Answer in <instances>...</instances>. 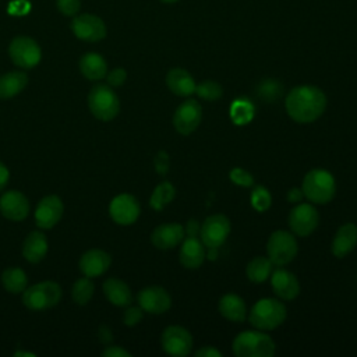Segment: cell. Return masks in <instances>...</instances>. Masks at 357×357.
I'll return each mask as SVG.
<instances>
[{
  "instance_id": "obj_1",
  "label": "cell",
  "mask_w": 357,
  "mask_h": 357,
  "mask_svg": "<svg viewBox=\"0 0 357 357\" xmlns=\"http://www.w3.org/2000/svg\"><path fill=\"white\" fill-rule=\"evenodd\" d=\"M286 112L291 120L300 124L312 123L326 109V96L315 85H298L289 91L284 100Z\"/></svg>"
},
{
  "instance_id": "obj_2",
  "label": "cell",
  "mask_w": 357,
  "mask_h": 357,
  "mask_svg": "<svg viewBox=\"0 0 357 357\" xmlns=\"http://www.w3.org/2000/svg\"><path fill=\"white\" fill-rule=\"evenodd\" d=\"M304 197L314 204H328L336 192V181L331 172L325 169H311L303 180Z\"/></svg>"
},
{
  "instance_id": "obj_3",
  "label": "cell",
  "mask_w": 357,
  "mask_h": 357,
  "mask_svg": "<svg viewBox=\"0 0 357 357\" xmlns=\"http://www.w3.org/2000/svg\"><path fill=\"white\" fill-rule=\"evenodd\" d=\"M287 310L284 304L276 298H261L258 300L248 315L250 324L259 331H272L283 324L286 319Z\"/></svg>"
},
{
  "instance_id": "obj_4",
  "label": "cell",
  "mask_w": 357,
  "mask_h": 357,
  "mask_svg": "<svg viewBox=\"0 0 357 357\" xmlns=\"http://www.w3.org/2000/svg\"><path fill=\"white\" fill-rule=\"evenodd\" d=\"M237 357H271L275 354L273 339L262 331H244L233 340Z\"/></svg>"
},
{
  "instance_id": "obj_5",
  "label": "cell",
  "mask_w": 357,
  "mask_h": 357,
  "mask_svg": "<svg viewBox=\"0 0 357 357\" xmlns=\"http://www.w3.org/2000/svg\"><path fill=\"white\" fill-rule=\"evenodd\" d=\"M88 107L96 119L109 121L119 114L120 100L110 85L98 84L88 93Z\"/></svg>"
},
{
  "instance_id": "obj_6",
  "label": "cell",
  "mask_w": 357,
  "mask_h": 357,
  "mask_svg": "<svg viewBox=\"0 0 357 357\" xmlns=\"http://www.w3.org/2000/svg\"><path fill=\"white\" fill-rule=\"evenodd\" d=\"M61 298V287L52 280L36 283L22 291V303L33 311L54 307Z\"/></svg>"
},
{
  "instance_id": "obj_7",
  "label": "cell",
  "mask_w": 357,
  "mask_h": 357,
  "mask_svg": "<svg viewBox=\"0 0 357 357\" xmlns=\"http://www.w3.org/2000/svg\"><path fill=\"white\" fill-rule=\"evenodd\" d=\"M298 251V245L293 233L286 230L273 231L266 243L268 258L273 265L283 266L291 262Z\"/></svg>"
},
{
  "instance_id": "obj_8",
  "label": "cell",
  "mask_w": 357,
  "mask_h": 357,
  "mask_svg": "<svg viewBox=\"0 0 357 357\" xmlns=\"http://www.w3.org/2000/svg\"><path fill=\"white\" fill-rule=\"evenodd\" d=\"M8 56L21 68H33L39 64L42 52L36 40L29 36H17L10 42Z\"/></svg>"
},
{
  "instance_id": "obj_9",
  "label": "cell",
  "mask_w": 357,
  "mask_h": 357,
  "mask_svg": "<svg viewBox=\"0 0 357 357\" xmlns=\"http://www.w3.org/2000/svg\"><path fill=\"white\" fill-rule=\"evenodd\" d=\"M160 343L162 349L174 357L188 356L192 350V336L180 325L167 326L162 333Z\"/></svg>"
},
{
  "instance_id": "obj_10",
  "label": "cell",
  "mask_w": 357,
  "mask_h": 357,
  "mask_svg": "<svg viewBox=\"0 0 357 357\" xmlns=\"http://www.w3.org/2000/svg\"><path fill=\"white\" fill-rule=\"evenodd\" d=\"M230 234V220L222 213L208 216L201 225L199 236L205 247L219 248Z\"/></svg>"
},
{
  "instance_id": "obj_11",
  "label": "cell",
  "mask_w": 357,
  "mask_h": 357,
  "mask_svg": "<svg viewBox=\"0 0 357 357\" xmlns=\"http://www.w3.org/2000/svg\"><path fill=\"white\" fill-rule=\"evenodd\" d=\"M202 119V107L198 100L187 99L176 109L173 114V126L181 135L194 132Z\"/></svg>"
},
{
  "instance_id": "obj_12",
  "label": "cell",
  "mask_w": 357,
  "mask_h": 357,
  "mask_svg": "<svg viewBox=\"0 0 357 357\" xmlns=\"http://www.w3.org/2000/svg\"><path fill=\"white\" fill-rule=\"evenodd\" d=\"M319 223L318 211L311 204H297L289 213V226L293 234L310 236Z\"/></svg>"
},
{
  "instance_id": "obj_13",
  "label": "cell",
  "mask_w": 357,
  "mask_h": 357,
  "mask_svg": "<svg viewBox=\"0 0 357 357\" xmlns=\"http://www.w3.org/2000/svg\"><path fill=\"white\" fill-rule=\"evenodd\" d=\"M73 33L85 42H98L106 36L105 22L93 14L74 15L71 21Z\"/></svg>"
},
{
  "instance_id": "obj_14",
  "label": "cell",
  "mask_w": 357,
  "mask_h": 357,
  "mask_svg": "<svg viewBox=\"0 0 357 357\" xmlns=\"http://www.w3.org/2000/svg\"><path fill=\"white\" fill-rule=\"evenodd\" d=\"M141 208L137 198L131 194H120L114 197L109 205L110 218L123 226L132 225L139 216Z\"/></svg>"
},
{
  "instance_id": "obj_15",
  "label": "cell",
  "mask_w": 357,
  "mask_h": 357,
  "mask_svg": "<svg viewBox=\"0 0 357 357\" xmlns=\"http://www.w3.org/2000/svg\"><path fill=\"white\" fill-rule=\"evenodd\" d=\"M139 307L149 314H163L172 307L170 294L160 286H148L137 296Z\"/></svg>"
},
{
  "instance_id": "obj_16",
  "label": "cell",
  "mask_w": 357,
  "mask_h": 357,
  "mask_svg": "<svg viewBox=\"0 0 357 357\" xmlns=\"http://www.w3.org/2000/svg\"><path fill=\"white\" fill-rule=\"evenodd\" d=\"M64 205L57 195L43 197L35 211V222L40 229H52L63 216Z\"/></svg>"
},
{
  "instance_id": "obj_17",
  "label": "cell",
  "mask_w": 357,
  "mask_h": 357,
  "mask_svg": "<svg viewBox=\"0 0 357 357\" xmlns=\"http://www.w3.org/2000/svg\"><path fill=\"white\" fill-rule=\"evenodd\" d=\"M0 212L4 218L20 222L28 216L29 202L22 192L17 190H10L4 192L0 198Z\"/></svg>"
},
{
  "instance_id": "obj_18",
  "label": "cell",
  "mask_w": 357,
  "mask_h": 357,
  "mask_svg": "<svg viewBox=\"0 0 357 357\" xmlns=\"http://www.w3.org/2000/svg\"><path fill=\"white\" fill-rule=\"evenodd\" d=\"M269 279H271V286L279 298L290 301L298 296L300 283L296 275H293L291 272L286 269H276V271H272Z\"/></svg>"
},
{
  "instance_id": "obj_19",
  "label": "cell",
  "mask_w": 357,
  "mask_h": 357,
  "mask_svg": "<svg viewBox=\"0 0 357 357\" xmlns=\"http://www.w3.org/2000/svg\"><path fill=\"white\" fill-rule=\"evenodd\" d=\"M184 238V227L180 223H163L155 227L151 234L152 244L159 250H170L181 244Z\"/></svg>"
},
{
  "instance_id": "obj_20",
  "label": "cell",
  "mask_w": 357,
  "mask_h": 357,
  "mask_svg": "<svg viewBox=\"0 0 357 357\" xmlns=\"http://www.w3.org/2000/svg\"><path fill=\"white\" fill-rule=\"evenodd\" d=\"M205 258H206V251L201 240L190 236H187V238H183L178 259L184 268L197 269L204 264Z\"/></svg>"
},
{
  "instance_id": "obj_21",
  "label": "cell",
  "mask_w": 357,
  "mask_h": 357,
  "mask_svg": "<svg viewBox=\"0 0 357 357\" xmlns=\"http://www.w3.org/2000/svg\"><path fill=\"white\" fill-rule=\"evenodd\" d=\"M112 264V257L103 250H89L79 258V269L88 278L105 273Z\"/></svg>"
},
{
  "instance_id": "obj_22",
  "label": "cell",
  "mask_w": 357,
  "mask_h": 357,
  "mask_svg": "<svg viewBox=\"0 0 357 357\" xmlns=\"http://www.w3.org/2000/svg\"><path fill=\"white\" fill-rule=\"evenodd\" d=\"M357 245V226L354 223H344L340 226L332 241V254L336 258H344Z\"/></svg>"
},
{
  "instance_id": "obj_23",
  "label": "cell",
  "mask_w": 357,
  "mask_h": 357,
  "mask_svg": "<svg viewBox=\"0 0 357 357\" xmlns=\"http://www.w3.org/2000/svg\"><path fill=\"white\" fill-rule=\"evenodd\" d=\"M166 85L177 96H190L195 93V81L184 68H172L166 75Z\"/></svg>"
},
{
  "instance_id": "obj_24",
  "label": "cell",
  "mask_w": 357,
  "mask_h": 357,
  "mask_svg": "<svg viewBox=\"0 0 357 357\" xmlns=\"http://www.w3.org/2000/svg\"><path fill=\"white\" fill-rule=\"evenodd\" d=\"M47 252L46 236L40 231H31L22 244V255L31 264L40 262Z\"/></svg>"
},
{
  "instance_id": "obj_25",
  "label": "cell",
  "mask_w": 357,
  "mask_h": 357,
  "mask_svg": "<svg viewBox=\"0 0 357 357\" xmlns=\"http://www.w3.org/2000/svg\"><path fill=\"white\" fill-rule=\"evenodd\" d=\"M103 293L106 298L117 307H127L132 301V294L128 284L117 278H110L105 280Z\"/></svg>"
},
{
  "instance_id": "obj_26",
  "label": "cell",
  "mask_w": 357,
  "mask_h": 357,
  "mask_svg": "<svg viewBox=\"0 0 357 357\" xmlns=\"http://www.w3.org/2000/svg\"><path fill=\"white\" fill-rule=\"evenodd\" d=\"M219 312L222 314V317H225L229 321L233 322H243L247 317V307L244 300L233 293L225 294L220 300H219Z\"/></svg>"
},
{
  "instance_id": "obj_27",
  "label": "cell",
  "mask_w": 357,
  "mask_h": 357,
  "mask_svg": "<svg viewBox=\"0 0 357 357\" xmlns=\"http://www.w3.org/2000/svg\"><path fill=\"white\" fill-rule=\"evenodd\" d=\"M79 70L86 79L99 81L106 77L107 64L100 54L89 52L79 59Z\"/></svg>"
},
{
  "instance_id": "obj_28",
  "label": "cell",
  "mask_w": 357,
  "mask_h": 357,
  "mask_svg": "<svg viewBox=\"0 0 357 357\" xmlns=\"http://www.w3.org/2000/svg\"><path fill=\"white\" fill-rule=\"evenodd\" d=\"M28 84V75L24 71H10L0 75V99H10L18 95Z\"/></svg>"
},
{
  "instance_id": "obj_29",
  "label": "cell",
  "mask_w": 357,
  "mask_h": 357,
  "mask_svg": "<svg viewBox=\"0 0 357 357\" xmlns=\"http://www.w3.org/2000/svg\"><path fill=\"white\" fill-rule=\"evenodd\" d=\"M272 266H273V264L271 262L269 258L255 257L248 262V265L245 268L247 278L252 283H264L266 279H269V276L273 271Z\"/></svg>"
},
{
  "instance_id": "obj_30",
  "label": "cell",
  "mask_w": 357,
  "mask_h": 357,
  "mask_svg": "<svg viewBox=\"0 0 357 357\" xmlns=\"http://www.w3.org/2000/svg\"><path fill=\"white\" fill-rule=\"evenodd\" d=\"M1 283L4 286V289L10 293H22L26 289V275L21 268L13 266V268H7L4 269V272L1 273Z\"/></svg>"
},
{
  "instance_id": "obj_31",
  "label": "cell",
  "mask_w": 357,
  "mask_h": 357,
  "mask_svg": "<svg viewBox=\"0 0 357 357\" xmlns=\"http://www.w3.org/2000/svg\"><path fill=\"white\" fill-rule=\"evenodd\" d=\"M254 117V105L245 99L238 98L230 106V119L237 126H244L250 123Z\"/></svg>"
},
{
  "instance_id": "obj_32",
  "label": "cell",
  "mask_w": 357,
  "mask_h": 357,
  "mask_svg": "<svg viewBox=\"0 0 357 357\" xmlns=\"http://www.w3.org/2000/svg\"><path fill=\"white\" fill-rule=\"evenodd\" d=\"M174 195H176L174 185L169 181H163L155 187L149 199V205L155 211H162L166 205H169L174 199Z\"/></svg>"
},
{
  "instance_id": "obj_33",
  "label": "cell",
  "mask_w": 357,
  "mask_h": 357,
  "mask_svg": "<svg viewBox=\"0 0 357 357\" xmlns=\"http://www.w3.org/2000/svg\"><path fill=\"white\" fill-rule=\"evenodd\" d=\"M93 290H95L93 282L91 280V278L85 276V278L78 279L74 283V286L71 289V297H73L74 303H77L79 305H84L91 300V297L93 294Z\"/></svg>"
},
{
  "instance_id": "obj_34",
  "label": "cell",
  "mask_w": 357,
  "mask_h": 357,
  "mask_svg": "<svg viewBox=\"0 0 357 357\" xmlns=\"http://www.w3.org/2000/svg\"><path fill=\"white\" fill-rule=\"evenodd\" d=\"M257 95L264 102H275L282 95V85L272 78H266L257 86Z\"/></svg>"
},
{
  "instance_id": "obj_35",
  "label": "cell",
  "mask_w": 357,
  "mask_h": 357,
  "mask_svg": "<svg viewBox=\"0 0 357 357\" xmlns=\"http://www.w3.org/2000/svg\"><path fill=\"white\" fill-rule=\"evenodd\" d=\"M195 93L201 99H205L208 102H213V100H218V99L222 98L223 89H222V85L218 84L216 81L206 79V81H202V82L197 84Z\"/></svg>"
},
{
  "instance_id": "obj_36",
  "label": "cell",
  "mask_w": 357,
  "mask_h": 357,
  "mask_svg": "<svg viewBox=\"0 0 357 357\" xmlns=\"http://www.w3.org/2000/svg\"><path fill=\"white\" fill-rule=\"evenodd\" d=\"M272 204V195L266 187L258 185L251 192V205L258 212H265Z\"/></svg>"
},
{
  "instance_id": "obj_37",
  "label": "cell",
  "mask_w": 357,
  "mask_h": 357,
  "mask_svg": "<svg viewBox=\"0 0 357 357\" xmlns=\"http://www.w3.org/2000/svg\"><path fill=\"white\" fill-rule=\"evenodd\" d=\"M229 177L230 180L237 184V185H241V187H251L254 184V177L250 172L241 169V167H234L230 170L229 173Z\"/></svg>"
},
{
  "instance_id": "obj_38",
  "label": "cell",
  "mask_w": 357,
  "mask_h": 357,
  "mask_svg": "<svg viewBox=\"0 0 357 357\" xmlns=\"http://www.w3.org/2000/svg\"><path fill=\"white\" fill-rule=\"evenodd\" d=\"M56 6L59 11L67 17H74L77 15L81 1L79 0H56Z\"/></svg>"
},
{
  "instance_id": "obj_39",
  "label": "cell",
  "mask_w": 357,
  "mask_h": 357,
  "mask_svg": "<svg viewBox=\"0 0 357 357\" xmlns=\"http://www.w3.org/2000/svg\"><path fill=\"white\" fill-rule=\"evenodd\" d=\"M144 317V310L141 307H128L124 311L123 321L127 326H135Z\"/></svg>"
},
{
  "instance_id": "obj_40",
  "label": "cell",
  "mask_w": 357,
  "mask_h": 357,
  "mask_svg": "<svg viewBox=\"0 0 357 357\" xmlns=\"http://www.w3.org/2000/svg\"><path fill=\"white\" fill-rule=\"evenodd\" d=\"M126 78H127V73L121 67H117V68H114V70H112L110 73L106 74V81H107V84L110 86H120V85H123Z\"/></svg>"
},
{
  "instance_id": "obj_41",
  "label": "cell",
  "mask_w": 357,
  "mask_h": 357,
  "mask_svg": "<svg viewBox=\"0 0 357 357\" xmlns=\"http://www.w3.org/2000/svg\"><path fill=\"white\" fill-rule=\"evenodd\" d=\"M169 155L165 151H160L155 158V169L159 174H166L169 170Z\"/></svg>"
},
{
  "instance_id": "obj_42",
  "label": "cell",
  "mask_w": 357,
  "mask_h": 357,
  "mask_svg": "<svg viewBox=\"0 0 357 357\" xmlns=\"http://www.w3.org/2000/svg\"><path fill=\"white\" fill-rule=\"evenodd\" d=\"M103 357H131V353L124 350L123 347L120 346H107L103 353H102Z\"/></svg>"
},
{
  "instance_id": "obj_43",
  "label": "cell",
  "mask_w": 357,
  "mask_h": 357,
  "mask_svg": "<svg viewBox=\"0 0 357 357\" xmlns=\"http://www.w3.org/2000/svg\"><path fill=\"white\" fill-rule=\"evenodd\" d=\"M197 357H222V353L213 346H204L195 351Z\"/></svg>"
},
{
  "instance_id": "obj_44",
  "label": "cell",
  "mask_w": 357,
  "mask_h": 357,
  "mask_svg": "<svg viewBox=\"0 0 357 357\" xmlns=\"http://www.w3.org/2000/svg\"><path fill=\"white\" fill-rule=\"evenodd\" d=\"M199 230H201V225L195 219L188 220V223L184 227V233L190 237H197V234H199Z\"/></svg>"
},
{
  "instance_id": "obj_45",
  "label": "cell",
  "mask_w": 357,
  "mask_h": 357,
  "mask_svg": "<svg viewBox=\"0 0 357 357\" xmlns=\"http://www.w3.org/2000/svg\"><path fill=\"white\" fill-rule=\"evenodd\" d=\"M303 198H304V192H303L301 188L294 187V188H290L289 192H287V199L291 204H298Z\"/></svg>"
},
{
  "instance_id": "obj_46",
  "label": "cell",
  "mask_w": 357,
  "mask_h": 357,
  "mask_svg": "<svg viewBox=\"0 0 357 357\" xmlns=\"http://www.w3.org/2000/svg\"><path fill=\"white\" fill-rule=\"evenodd\" d=\"M99 339H100V342H103L105 344H109V343L113 340V333H112V331H110L107 326L102 325V326L99 328Z\"/></svg>"
},
{
  "instance_id": "obj_47",
  "label": "cell",
  "mask_w": 357,
  "mask_h": 357,
  "mask_svg": "<svg viewBox=\"0 0 357 357\" xmlns=\"http://www.w3.org/2000/svg\"><path fill=\"white\" fill-rule=\"evenodd\" d=\"M8 177H10V173H8V169L4 166V163L0 162V191L4 190V187L7 185L8 183Z\"/></svg>"
},
{
  "instance_id": "obj_48",
  "label": "cell",
  "mask_w": 357,
  "mask_h": 357,
  "mask_svg": "<svg viewBox=\"0 0 357 357\" xmlns=\"http://www.w3.org/2000/svg\"><path fill=\"white\" fill-rule=\"evenodd\" d=\"M14 356H15V357H17V356H29V357H33L35 354H32V353H25V351H17Z\"/></svg>"
},
{
  "instance_id": "obj_49",
  "label": "cell",
  "mask_w": 357,
  "mask_h": 357,
  "mask_svg": "<svg viewBox=\"0 0 357 357\" xmlns=\"http://www.w3.org/2000/svg\"><path fill=\"white\" fill-rule=\"evenodd\" d=\"M162 3H176L177 0H160Z\"/></svg>"
}]
</instances>
